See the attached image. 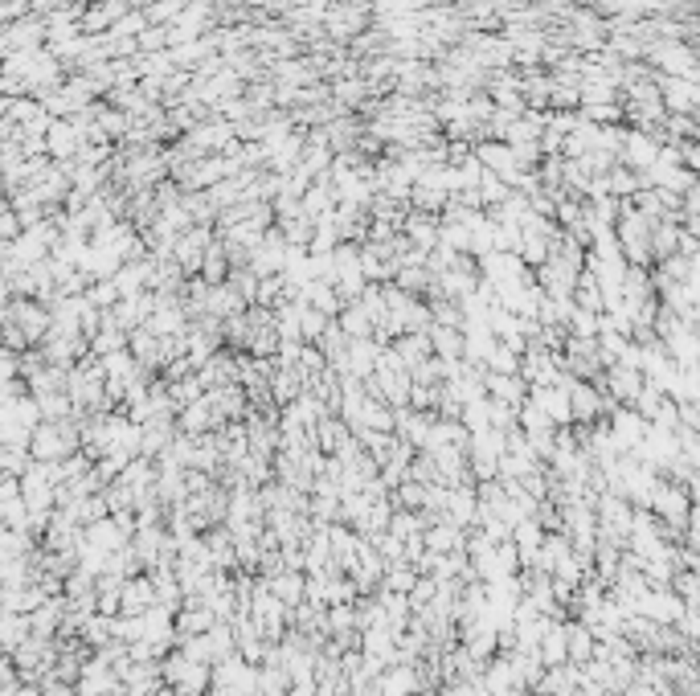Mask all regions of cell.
I'll use <instances>...</instances> for the list:
<instances>
[{"instance_id":"1","label":"cell","mask_w":700,"mask_h":696,"mask_svg":"<svg viewBox=\"0 0 700 696\" xmlns=\"http://www.w3.org/2000/svg\"><path fill=\"white\" fill-rule=\"evenodd\" d=\"M148 606H156V586L152 578H123L119 586V615H144Z\"/></svg>"},{"instance_id":"2","label":"cell","mask_w":700,"mask_h":696,"mask_svg":"<svg viewBox=\"0 0 700 696\" xmlns=\"http://www.w3.org/2000/svg\"><path fill=\"white\" fill-rule=\"evenodd\" d=\"M29 639V615H17V611H0V651L13 656V651Z\"/></svg>"},{"instance_id":"3","label":"cell","mask_w":700,"mask_h":696,"mask_svg":"<svg viewBox=\"0 0 700 696\" xmlns=\"http://www.w3.org/2000/svg\"><path fill=\"white\" fill-rule=\"evenodd\" d=\"M414 688H418L414 668H385L377 676V696H414Z\"/></svg>"},{"instance_id":"4","label":"cell","mask_w":700,"mask_h":696,"mask_svg":"<svg viewBox=\"0 0 700 696\" xmlns=\"http://www.w3.org/2000/svg\"><path fill=\"white\" fill-rule=\"evenodd\" d=\"M267 590L287 606V611H291V606L295 602H303V574H295V570H279L275 578H267Z\"/></svg>"},{"instance_id":"5","label":"cell","mask_w":700,"mask_h":696,"mask_svg":"<svg viewBox=\"0 0 700 696\" xmlns=\"http://www.w3.org/2000/svg\"><path fill=\"white\" fill-rule=\"evenodd\" d=\"M606 389H615V394H619L623 402H635V398L643 394L639 373H631V369H615V373H610V381H606Z\"/></svg>"}]
</instances>
